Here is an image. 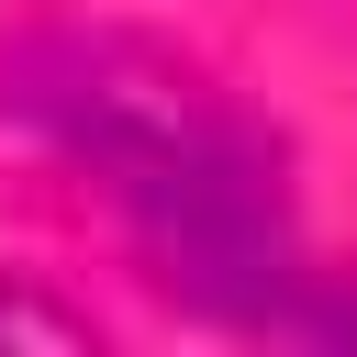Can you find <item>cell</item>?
Wrapping results in <instances>:
<instances>
[{
    "mask_svg": "<svg viewBox=\"0 0 357 357\" xmlns=\"http://www.w3.org/2000/svg\"><path fill=\"white\" fill-rule=\"evenodd\" d=\"M0 123L112 190L156 290L223 324H279L301 279L290 156L201 56L123 22H33L0 45Z\"/></svg>",
    "mask_w": 357,
    "mask_h": 357,
    "instance_id": "cell-1",
    "label": "cell"
},
{
    "mask_svg": "<svg viewBox=\"0 0 357 357\" xmlns=\"http://www.w3.org/2000/svg\"><path fill=\"white\" fill-rule=\"evenodd\" d=\"M0 346H78V324L45 301H0Z\"/></svg>",
    "mask_w": 357,
    "mask_h": 357,
    "instance_id": "cell-2",
    "label": "cell"
},
{
    "mask_svg": "<svg viewBox=\"0 0 357 357\" xmlns=\"http://www.w3.org/2000/svg\"><path fill=\"white\" fill-rule=\"evenodd\" d=\"M290 324H312V335H346V346H357V301H335V312H290Z\"/></svg>",
    "mask_w": 357,
    "mask_h": 357,
    "instance_id": "cell-3",
    "label": "cell"
}]
</instances>
